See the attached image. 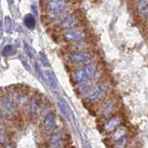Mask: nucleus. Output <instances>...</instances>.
Listing matches in <instances>:
<instances>
[{
    "instance_id": "obj_1",
    "label": "nucleus",
    "mask_w": 148,
    "mask_h": 148,
    "mask_svg": "<svg viewBox=\"0 0 148 148\" xmlns=\"http://www.w3.org/2000/svg\"><path fill=\"white\" fill-rule=\"evenodd\" d=\"M99 75H101L100 64L95 60L93 62L86 63V64L75 67L72 74V77H73L75 85H79V84L86 82L91 78H94Z\"/></svg>"
},
{
    "instance_id": "obj_2",
    "label": "nucleus",
    "mask_w": 148,
    "mask_h": 148,
    "mask_svg": "<svg viewBox=\"0 0 148 148\" xmlns=\"http://www.w3.org/2000/svg\"><path fill=\"white\" fill-rule=\"evenodd\" d=\"M110 90H111V87L108 81L100 80L90 88V90L85 94L84 98L90 104L99 105L110 96Z\"/></svg>"
},
{
    "instance_id": "obj_3",
    "label": "nucleus",
    "mask_w": 148,
    "mask_h": 148,
    "mask_svg": "<svg viewBox=\"0 0 148 148\" xmlns=\"http://www.w3.org/2000/svg\"><path fill=\"white\" fill-rule=\"evenodd\" d=\"M96 54L92 49L85 51H75L69 52L67 56V61L70 64L74 66H79L95 61Z\"/></svg>"
},
{
    "instance_id": "obj_4",
    "label": "nucleus",
    "mask_w": 148,
    "mask_h": 148,
    "mask_svg": "<svg viewBox=\"0 0 148 148\" xmlns=\"http://www.w3.org/2000/svg\"><path fill=\"white\" fill-rule=\"evenodd\" d=\"M98 116L104 120L117 113L118 101L116 97L109 96L98 105Z\"/></svg>"
},
{
    "instance_id": "obj_5",
    "label": "nucleus",
    "mask_w": 148,
    "mask_h": 148,
    "mask_svg": "<svg viewBox=\"0 0 148 148\" xmlns=\"http://www.w3.org/2000/svg\"><path fill=\"white\" fill-rule=\"evenodd\" d=\"M69 0H46L43 3V8L47 14H55L71 10Z\"/></svg>"
},
{
    "instance_id": "obj_6",
    "label": "nucleus",
    "mask_w": 148,
    "mask_h": 148,
    "mask_svg": "<svg viewBox=\"0 0 148 148\" xmlns=\"http://www.w3.org/2000/svg\"><path fill=\"white\" fill-rule=\"evenodd\" d=\"M62 36L64 42L73 44L77 43V42L87 40L88 37V33L85 28L80 26L75 29H71V30L63 31Z\"/></svg>"
},
{
    "instance_id": "obj_7",
    "label": "nucleus",
    "mask_w": 148,
    "mask_h": 148,
    "mask_svg": "<svg viewBox=\"0 0 148 148\" xmlns=\"http://www.w3.org/2000/svg\"><path fill=\"white\" fill-rule=\"evenodd\" d=\"M122 122H123V118H122V116L119 114L116 113L115 115H113L112 116H110L103 120V125H101L103 132L107 134H110L116 129H117L119 126H121Z\"/></svg>"
},
{
    "instance_id": "obj_8",
    "label": "nucleus",
    "mask_w": 148,
    "mask_h": 148,
    "mask_svg": "<svg viewBox=\"0 0 148 148\" xmlns=\"http://www.w3.org/2000/svg\"><path fill=\"white\" fill-rule=\"evenodd\" d=\"M81 23L82 22H81L80 17L77 14L72 12L71 14H69L64 20H62V22L58 24V26L63 32V31H67V30H71V29L80 27L81 26Z\"/></svg>"
},
{
    "instance_id": "obj_9",
    "label": "nucleus",
    "mask_w": 148,
    "mask_h": 148,
    "mask_svg": "<svg viewBox=\"0 0 148 148\" xmlns=\"http://www.w3.org/2000/svg\"><path fill=\"white\" fill-rule=\"evenodd\" d=\"M0 105L11 113L14 116L19 115V106L10 95L4 94L0 97Z\"/></svg>"
},
{
    "instance_id": "obj_10",
    "label": "nucleus",
    "mask_w": 148,
    "mask_h": 148,
    "mask_svg": "<svg viewBox=\"0 0 148 148\" xmlns=\"http://www.w3.org/2000/svg\"><path fill=\"white\" fill-rule=\"evenodd\" d=\"M57 127V118L54 113H48L42 120V128L46 133L51 134L55 132Z\"/></svg>"
},
{
    "instance_id": "obj_11",
    "label": "nucleus",
    "mask_w": 148,
    "mask_h": 148,
    "mask_svg": "<svg viewBox=\"0 0 148 148\" xmlns=\"http://www.w3.org/2000/svg\"><path fill=\"white\" fill-rule=\"evenodd\" d=\"M43 79L45 83L47 84L48 87L51 90H56L58 87V82L56 77L52 71L50 70H44L42 71V78Z\"/></svg>"
},
{
    "instance_id": "obj_12",
    "label": "nucleus",
    "mask_w": 148,
    "mask_h": 148,
    "mask_svg": "<svg viewBox=\"0 0 148 148\" xmlns=\"http://www.w3.org/2000/svg\"><path fill=\"white\" fill-rule=\"evenodd\" d=\"M90 49H92V43L88 39L77 42V43L70 44L69 48H68L69 52L85 51V50H90Z\"/></svg>"
},
{
    "instance_id": "obj_13",
    "label": "nucleus",
    "mask_w": 148,
    "mask_h": 148,
    "mask_svg": "<svg viewBox=\"0 0 148 148\" xmlns=\"http://www.w3.org/2000/svg\"><path fill=\"white\" fill-rule=\"evenodd\" d=\"M125 136H128V129H127V127L121 125L114 130L113 132L109 134V141L112 143H114L115 142L120 140V139H122Z\"/></svg>"
},
{
    "instance_id": "obj_14",
    "label": "nucleus",
    "mask_w": 148,
    "mask_h": 148,
    "mask_svg": "<svg viewBox=\"0 0 148 148\" xmlns=\"http://www.w3.org/2000/svg\"><path fill=\"white\" fill-rule=\"evenodd\" d=\"M65 140L61 132H53L49 141V148H64Z\"/></svg>"
},
{
    "instance_id": "obj_15",
    "label": "nucleus",
    "mask_w": 148,
    "mask_h": 148,
    "mask_svg": "<svg viewBox=\"0 0 148 148\" xmlns=\"http://www.w3.org/2000/svg\"><path fill=\"white\" fill-rule=\"evenodd\" d=\"M28 111L32 116H36L40 111V103L36 97L33 96L28 100Z\"/></svg>"
},
{
    "instance_id": "obj_16",
    "label": "nucleus",
    "mask_w": 148,
    "mask_h": 148,
    "mask_svg": "<svg viewBox=\"0 0 148 148\" xmlns=\"http://www.w3.org/2000/svg\"><path fill=\"white\" fill-rule=\"evenodd\" d=\"M72 13V10H66L63 12H59L55 14H47V21L49 23H57L59 24L62 20H64L67 16Z\"/></svg>"
},
{
    "instance_id": "obj_17",
    "label": "nucleus",
    "mask_w": 148,
    "mask_h": 148,
    "mask_svg": "<svg viewBox=\"0 0 148 148\" xmlns=\"http://www.w3.org/2000/svg\"><path fill=\"white\" fill-rule=\"evenodd\" d=\"M57 105H58V108L60 110L62 115L64 116L67 120H70L71 119V111H70L68 104L65 103V101L62 100V99L59 100L57 103Z\"/></svg>"
},
{
    "instance_id": "obj_18",
    "label": "nucleus",
    "mask_w": 148,
    "mask_h": 148,
    "mask_svg": "<svg viewBox=\"0 0 148 148\" xmlns=\"http://www.w3.org/2000/svg\"><path fill=\"white\" fill-rule=\"evenodd\" d=\"M135 8L141 15L145 16L148 13V0H137Z\"/></svg>"
},
{
    "instance_id": "obj_19",
    "label": "nucleus",
    "mask_w": 148,
    "mask_h": 148,
    "mask_svg": "<svg viewBox=\"0 0 148 148\" xmlns=\"http://www.w3.org/2000/svg\"><path fill=\"white\" fill-rule=\"evenodd\" d=\"M23 23H24V25L26 26L28 29H32L35 28L36 26V19H35V16L33 14H27L25 15L24 19H23Z\"/></svg>"
},
{
    "instance_id": "obj_20",
    "label": "nucleus",
    "mask_w": 148,
    "mask_h": 148,
    "mask_svg": "<svg viewBox=\"0 0 148 148\" xmlns=\"http://www.w3.org/2000/svg\"><path fill=\"white\" fill-rule=\"evenodd\" d=\"M129 139L128 136H125L120 140H118L113 143V148H128Z\"/></svg>"
},
{
    "instance_id": "obj_21",
    "label": "nucleus",
    "mask_w": 148,
    "mask_h": 148,
    "mask_svg": "<svg viewBox=\"0 0 148 148\" xmlns=\"http://www.w3.org/2000/svg\"><path fill=\"white\" fill-rule=\"evenodd\" d=\"M14 117V116L12 115L11 113H10L8 111V110H6L4 107H2L1 105H0V118H2V119L4 120H12V118Z\"/></svg>"
},
{
    "instance_id": "obj_22",
    "label": "nucleus",
    "mask_w": 148,
    "mask_h": 148,
    "mask_svg": "<svg viewBox=\"0 0 148 148\" xmlns=\"http://www.w3.org/2000/svg\"><path fill=\"white\" fill-rule=\"evenodd\" d=\"M23 49H24L25 54H26L29 58L33 59L34 57H35L36 51H35V50H34V49L31 47L30 45L26 43V42H24V43H23Z\"/></svg>"
},
{
    "instance_id": "obj_23",
    "label": "nucleus",
    "mask_w": 148,
    "mask_h": 148,
    "mask_svg": "<svg viewBox=\"0 0 148 148\" xmlns=\"http://www.w3.org/2000/svg\"><path fill=\"white\" fill-rule=\"evenodd\" d=\"M15 49L12 45H7L5 46V48L3 49V54L5 56H11V55H14L15 53Z\"/></svg>"
},
{
    "instance_id": "obj_24",
    "label": "nucleus",
    "mask_w": 148,
    "mask_h": 148,
    "mask_svg": "<svg viewBox=\"0 0 148 148\" xmlns=\"http://www.w3.org/2000/svg\"><path fill=\"white\" fill-rule=\"evenodd\" d=\"M39 61L41 62V64L45 66V67H49V62L48 60V57L44 52H39Z\"/></svg>"
},
{
    "instance_id": "obj_25",
    "label": "nucleus",
    "mask_w": 148,
    "mask_h": 148,
    "mask_svg": "<svg viewBox=\"0 0 148 148\" xmlns=\"http://www.w3.org/2000/svg\"><path fill=\"white\" fill-rule=\"evenodd\" d=\"M12 29V20L10 16L5 17V30L7 33H10Z\"/></svg>"
},
{
    "instance_id": "obj_26",
    "label": "nucleus",
    "mask_w": 148,
    "mask_h": 148,
    "mask_svg": "<svg viewBox=\"0 0 148 148\" xmlns=\"http://www.w3.org/2000/svg\"><path fill=\"white\" fill-rule=\"evenodd\" d=\"M8 143H10V138H8V135L5 132H0V145H1L2 146H4Z\"/></svg>"
},
{
    "instance_id": "obj_27",
    "label": "nucleus",
    "mask_w": 148,
    "mask_h": 148,
    "mask_svg": "<svg viewBox=\"0 0 148 148\" xmlns=\"http://www.w3.org/2000/svg\"><path fill=\"white\" fill-rule=\"evenodd\" d=\"M31 8H32L33 12H34V14H33V15L37 16V8H36V6L35 5V4H33V5L31 6Z\"/></svg>"
},
{
    "instance_id": "obj_28",
    "label": "nucleus",
    "mask_w": 148,
    "mask_h": 148,
    "mask_svg": "<svg viewBox=\"0 0 148 148\" xmlns=\"http://www.w3.org/2000/svg\"><path fill=\"white\" fill-rule=\"evenodd\" d=\"M22 62H23V66H25V68L29 70V68H30V67H29V65H28V63H27L26 60H22Z\"/></svg>"
},
{
    "instance_id": "obj_29",
    "label": "nucleus",
    "mask_w": 148,
    "mask_h": 148,
    "mask_svg": "<svg viewBox=\"0 0 148 148\" xmlns=\"http://www.w3.org/2000/svg\"><path fill=\"white\" fill-rule=\"evenodd\" d=\"M3 147H4V148H14V146H13V145H11V143H7V145H4Z\"/></svg>"
},
{
    "instance_id": "obj_30",
    "label": "nucleus",
    "mask_w": 148,
    "mask_h": 148,
    "mask_svg": "<svg viewBox=\"0 0 148 148\" xmlns=\"http://www.w3.org/2000/svg\"><path fill=\"white\" fill-rule=\"evenodd\" d=\"M2 35H3V28H2V23L0 22V38L2 37Z\"/></svg>"
},
{
    "instance_id": "obj_31",
    "label": "nucleus",
    "mask_w": 148,
    "mask_h": 148,
    "mask_svg": "<svg viewBox=\"0 0 148 148\" xmlns=\"http://www.w3.org/2000/svg\"><path fill=\"white\" fill-rule=\"evenodd\" d=\"M8 3H10V4H12V3H13V2H14V0H8Z\"/></svg>"
}]
</instances>
